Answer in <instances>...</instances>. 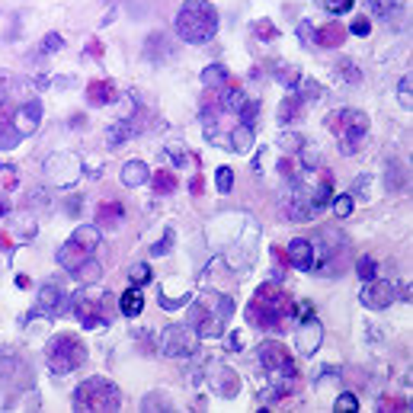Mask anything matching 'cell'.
I'll return each mask as SVG.
<instances>
[{"instance_id":"cell-1","label":"cell","mask_w":413,"mask_h":413,"mask_svg":"<svg viewBox=\"0 0 413 413\" xmlns=\"http://www.w3.org/2000/svg\"><path fill=\"white\" fill-rule=\"evenodd\" d=\"M291 308H289V295L282 291V282H263L257 289V295L247 304V323L257 330H279L289 321Z\"/></svg>"},{"instance_id":"cell-2","label":"cell","mask_w":413,"mask_h":413,"mask_svg":"<svg viewBox=\"0 0 413 413\" xmlns=\"http://www.w3.org/2000/svg\"><path fill=\"white\" fill-rule=\"evenodd\" d=\"M218 33V10L208 0H189L176 14V36L189 45H205Z\"/></svg>"},{"instance_id":"cell-3","label":"cell","mask_w":413,"mask_h":413,"mask_svg":"<svg viewBox=\"0 0 413 413\" xmlns=\"http://www.w3.org/2000/svg\"><path fill=\"white\" fill-rule=\"evenodd\" d=\"M231 314H234L231 295H225V291H205L202 301L189 311V327L199 333V340H212V336L225 333Z\"/></svg>"},{"instance_id":"cell-4","label":"cell","mask_w":413,"mask_h":413,"mask_svg":"<svg viewBox=\"0 0 413 413\" xmlns=\"http://www.w3.org/2000/svg\"><path fill=\"white\" fill-rule=\"evenodd\" d=\"M100 240H103V231L97 225H84L68 237V244H61L58 250V266L71 276H77L87 263L93 259V253L100 250Z\"/></svg>"},{"instance_id":"cell-5","label":"cell","mask_w":413,"mask_h":413,"mask_svg":"<svg viewBox=\"0 0 413 413\" xmlns=\"http://www.w3.org/2000/svg\"><path fill=\"white\" fill-rule=\"evenodd\" d=\"M311 247H314V266L311 269H317L321 276H343L349 269L353 247L340 231H323Z\"/></svg>"},{"instance_id":"cell-6","label":"cell","mask_w":413,"mask_h":413,"mask_svg":"<svg viewBox=\"0 0 413 413\" xmlns=\"http://www.w3.org/2000/svg\"><path fill=\"white\" fill-rule=\"evenodd\" d=\"M330 135H336V144H340V154L353 157L359 151L362 138L368 135V116L359 109H336L323 119Z\"/></svg>"},{"instance_id":"cell-7","label":"cell","mask_w":413,"mask_h":413,"mask_svg":"<svg viewBox=\"0 0 413 413\" xmlns=\"http://www.w3.org/2000/svg\"><path fill=\"white\" fill-rule=\"evenodd\" d=\"M257 359H259V365L269 372V385L276 387L279 394H289L291 381H295V375H298L289 349H285L279 340H266V343L257 346Z\"/></svg>"},{"instance_id":"cell-8","label":"cell","mask_w":413,"mask_h":413,"mask_svg":"<svg viewBox=\"0 0 413 413\" xmlns=\"http://www.w3.org/2000/svg\"><path fill=\"white\" fill-rule=\"evenodd\" d=\"M119 404H122V394H119V387L112 385L109 378H103V375L87 378L84 385L74 391V410H84V413L119 410Z\"/></svg>"},{"instance_id":"cell-9","label":"cell","mask_w":413,"mask_h":413,"mask_svg":"<svg viewBox=\"0 0 413 413\" xmlns=\"http://www.w3.org/2000/svg\"><path fill=\"white\" fill-rule=\"evenodd\" d=\"M84 362H87V349L74 333H58V336L48 340L45 365H48L52 375H71L74 368L84 365Z\"/></svg>"},{"instance_id":"cell-10","label":"cell","mask_w":413,"mask_h":413,"mask_svg":"<svg viewBox=\"0 0 413 413\" xmlns=\"http://www.w3.org/2000/svg\"><path fill=\"white\" fill-rule=\"evenodd\" d=\"M74 304V314L80 317V323H84L87 330H97V327H106L109 323V317H106V308H109V295L100 289H84L77 291V295L71 298Z\"/></svg>"},{"instance_id":"cell-11","label":"cell","mask_w":413,"mask_h":413,"mask_svg":"<svg viewBox=\"0 0 413 413\" xmlns=\"http://www.w3.org/2000/svg\"><path fill=\"white\" fill-rule=\"evenodd\" d=\"M195 349H199V333H193L189 327L170 323V327L163 330V353H167L170 359H189V355H195Z\"/></svg>"},{"instance_id":"cell-12","label":"cell","mask_w":413,"mask_h":413,"mask_svg":"<svg viewBox=\"0 0 413 413\" xmlns=\"http://www.w3.org/2000/svg\"><path fill=\"white\" fill-rule=\"evenodd\" d=\"M80 173H84V167H80L77 154H52L45 161V176L55 186H71L74 180H80Z\"/></svg>"},{"instance_id":"cell-13","label":"cell","mask_w":413,"mask_h":413,"mask_svg":"<svg viewBox=\"0 0 413 413\" xmlns=\"http://www.w3.org/2000/svg\"><path fill=\"white\" fill-rule=\"evenodd\" d=\"M359 301L365 304V308H372V311H385L387 304L397 301V282H381L378 276L368 279V282L362 285V291H359Z\"/></svg>"},{"instance_id":"cell-14","label":"cell","mask_w":413,"mask_h":413,"mask_svg":"<svg viewBox=\"0 0 413 413\" xmlns=\"http://www.w3.org/2000/svg\"><path fill=\"white\" fill-rule=\"evenodd\" d=\"M205 378H208V385H212V391L218 394V397H234V394L240 391V378H237V372H234L231 365H225V362H218V359L208 362Z\"/></svg>"},{"instance_id":"cell-15","label":"cell","mask_w":413,"mask_h":413,"mask_svg":"<svg viewBox=\"0 0 413 413\" xmlns=\"http://www.w3.org/2000/svg\"><path fill=\"white\" fill-rule=\"evenodd\" d=\"M65 308H68V298H65V291H61V285L55 282V279L48 285H42V289H39V301H36V314L58 317Z\"/></svg>"},{"instance_id":"cell-16","label":"cell","mask_w":413,"mask_h":413,"mask_svg":"<svg viewBox=\"0 0 413 413\" xmlns=\"http://www.w3.org/2000/svg\"><path fill=\"white\" fill-rule=\"evenodd\" d=\"M321 343H323V327H321V321H314V317H304L301 327H298V333H295L298 353H301V355H314Z\"/></svg>"},{"instance_id":"cell-17","label":"cell","mask_w":413,"mask_h":413,"mask_svg":"<svg viewBox=\"0 0 413 413\" xmlns=\"http://www.w3.org/2000/svg\"><path fill=\"white\" fill-rule=\"evenodd\" d=\"M189 298H193V285L183 282V279H167V282H161V304L167 311L183 308Z\"/></svg>"},{"instance_id":"cell-18","label":"cell","mask_w":413,"mask_h":413,"mask_svg":"<svg viewBox=\"0 0 413 413\" xmlns=\"http://www.w3.org/2000/svg\"><path fill=\"white\" fill-rule=\"evenodd\" d=\"M42 122V103L39 100H26L20 109L14 112V125L20 129V135H33Z\"/></svg>"},{"instance_id":"cell-19","label":"cell","mask_w":413,"mask_h":413,"mask_svg":"<svg viewBox=\"0 0 413 413\" xmlns=\"http://www.w3.org/2000/svg\"><path fill=\"white\" fill-rule=\"evenodd\" d=\"M285 259H289V266L308 272L311 266H314V247H311V240L308 237H295L289 244V250H285Z\"/></svg>"},{"instance_id":"cell-20","label":"cell","mask_w":413,"mask_h":413,"mask_svg":"<svg viewBox=\"0 0 413 413\" xmlns=\"http://www.w3.org/2000/svg\"><path fill=\"white\" fill-rule=\"evenodd\" d=\"M253 141H257V132H253V125H244V122H237L231 129V135H227V148L234 154H247L253 148Z\"/></svg>"},{"instance_id":"cell-21","label":"cell","mask_w":413,"mask_h":413,"mask_svg":"<svg viewBox=\"0 0 413 413\" xmlns=\"http://www.w3.org/2000/svg\"><path fill=\"white\" fill-rule=\"evenodd\" d=\"M122 221H125V205H122V202H106V205H100L97 227H103V231H116Z\"/></svg>"},{"instance_id":"cell-22","label":"cell","mask_w":413,"mask_h":413,"mask_svg":"<svg viewBox=\"0 0 413 413\" xmlns=\"http://www.w3.org/2000/svg\"><path fill=\"white\" fill-rule=\"evenodd\" d=\"M285 215H289L291 221H311L314 218V205H311V199H308V189L304 193H295L289 199V205H285Z\"/></svg>"},{"instance_id":"cell-23","label":"cell","mask_w":413,"mask_h":413,"mask_svg":"<svg viewBox=\"0 0 413 413\" xmlns=\"http://www.w3.org/2000/svg\"><path fill=\"white\" fill-rule=\"evenodd\" d=\"M87 103L90 106H112L116 103V87H112V80H93V84L87 87Z\"/></svg>"},{"instance_id":"cell-24","label":"cell","mask_w":413,"mask_h":413,"mask_svg":"<svg viewBox=\"0 0 413 413\" xmlns=\"http://www.w3.org/2000/svg\"><path fill=\"white\" fill-rule=\"evenodd\" d=\"M311 205H314V212H321V208L330 205V199H333V173H327V170H321V183H317L314 193H308Z\"/></svg>"},{"instance_id":"cell-25","label":"cell","mask_w":413,"mask_h":413,"mask_svg":"<svg viewBox=\"0 0 413 413\" xmlns=\"http://www.w3.org/2000/svg\"><path fill=\"white\" fill-rule=\"evenodd\" d=\"M343 39H346V29L340 23H330V26H317L314 29V42L321 48H340Z\"/></svg>"},{"instance_id":"cell-26","label":"cell","mask_w":413,"mask_h":413,"mask_svg":"<svg viewBox=\"0 0 413 413\" xmlns=\"http://www.w3.org/2000/svg\"><path fill=\"white\" fill-rule=\"evenodd\" d=\"M148 180H151V167L144 161H129L122 167V183H125V186L135 189V186H144Z\"/></svg>"},{"instance_id":"cell-27","label":"cell","mask_w":413,"mask_h":413,"mask_svg":"<svg viewBox=\"0 0 413 413\" xmlns=\"http://www.w3.org/2000/svg\"><path fill=\"white\" fill-rule=\"evenodd\" d=\"M144 308V295H141V285H132L129 291H125L122 298H119V311H122L125 317H138Z\"/></svg>"},{"instance_id":"cell-28","label":"cell","mask_w":413,"mask_h":413,"mask_svg":"<svg viewBox=\"0 0 413 413\" xmlns=\"http://www.w3.org/2000/svg\"><path fill=\"white\" fill-rule=\"evenodd\" d=\"M202 84H205L208 90H225V87H231V74H227L221 65H212V68L202 71Z\"/></svg>"},{"instance_id":"cell-29","label":"cell","mask_w":413,"mask_h":413,"mask_svg":"<svg viewBox=\"0 0 413 413\" xmlns=\"http://www.w3.org/2000/svg\"><path fill=\"white\" fill-rule=\"evenodd\" d=\"M301 109H304V103L295 97V93H291V97H285L282 103H279V125H291V122H298Z\"/></svg>"},{"instance_id":"cell-30","label":"cell","mask_w":413,"mask_h":413,"mask_svg":"<svg viewBox=\"0 0 413 413\" xmlns=\"http://www.w3.org/2000/svg\"><path fill=\"white\" fill-rule=\"evenodd\" d=\"M365 7L381 20H394L404 10V0H365Z\"/></svg>"},{"instance_id":"cell-31","label":"cell","mask_w":413,"mask_h":413,"mask_svg":"<svg viewBox=\"0 0 413 413\" xmlns=\"http://www.w3.org/2000/svg\"><path fill=\"white\" fill-rule=\"evenodd\" d=\"M321 93H323V87L317 84L314 77H298V84H295V97L301 100V103H314V100H321Z\"/></svg>"},{"instance_id":"cell-32","label":"cell","mask_w":413,"mask_h":413,"mask_svg":"<svg viewBox=\"0 0 413 413\" xmlns=\"http://www.w3.org/2000/svg\"><path fill=\"white\" fill-rule=\"evenodd\" d=\"M10 234H14L16 240H33L36 237V221H33V215H16V218L10 221Z\"/></svg>"},{"instance_id":"cell-33","label":"cell","mask_w":413,"mask_h":413,"mask_svg":"<svg viewBox=\"0 0 413 413\" xmlns=\"http://www.w3.org/2000/svg\"><path fill=\"white\" fill-rule=\"evenodd\" d=\"M148 183L154 186V193H157V195H170L176 186H180V180H176V176L170 173V170H154V176H151Z\"/></svg>"},{"instance_id":"cell-34","label":"cell","mask_w":413,"mask_h":413,"mask_svg":"<svg viewBox=\"0 0 413 413\" xmlns=\"http://www.w3.org/2000/svg\"><path fill=\"white\" fill-rule=\"evenodd\" d=\"M132 138V122H125V119H119V122H112L109 129H106V144L109 148H119L122 141H129Z\"/></svg>"},{"instance_id":"cell-35","label":"cell","mask_w":413,"mask_h":413,"mask_svg":"<svg viewBox=\"0 0 413 413\" xmlns=\"http://www.w3.org/2000/svg\"><path fill=\"white\" fill-rule=\"evenodd\" d=\"M20 141H23V135L14 122H0V151H14Z\"/></svg>"},{"instance_id":"cell-36","label":"cell","mask_w":413,"mask_h":413,"mask_svg":"<svg viewBox=\"0 0 413 413\" xmlns=\"http://www.w3.org/2000/svg\"><path fill=\"white\" fill-rule=\"evenodd\" d=\"M144 55H148V58H170V42L163 39L161 33H154L148 39V45H144Z\"/></svg>"},{"instance_id":"cell-37","label":"cell","mask_w":413,"mask_h":413,"mask_svg":"<svg viewBox=\"0 0 413 413\" xmlns=\"http://www.w3.org/2000/svg\"><path fill=\"white\" fill-rule=\"evenodd\" d=\"M385 180H387V189H400V186H404V180H407V167L391 157V161H387V176H385Z\"/></svg>"},{"instance_id":"cell-38","label":"cell","mask_w":413,"mask_h":413,"mask_svg":"<svg viewBox=\"0 0 413 413\" xmlns=\"http://www.w3.org/2000/svg\"><path fill=\"white\" fill-rule=\"evenodd\" d=\"M279 148H282V154H298L304 148V138L298 132H285V135H279Z\"/></svg>"},{"instance_id":"cell-39","label":"cell","mask_w":413,"mask_h":413,"mask_svg":"<svg viewBox=\"0 0 413 413\" xmlns=\"http://www.w3.org/2000/svg\"><path fill=\"white\" fill-rule=\"evenodd\" d=\"M65 48V39H61L58 33H48V36H42V42L36 45V52L39 55H55V52H61Z\"/></svg>"},{"instance_id":"cell-40","label":"cell","mask_w":413,"mask_h":413,"mask_svg":"<svg viewBox=\"0 0 413 413\" xmlns=\"http://www.w3.org/2000/svg\"><path fill=\"white\" fill-rule=\"evenodd\" d=\"M237 116H240V122H244V125H253L259 119V103H257V100H244V103L237 106Z\"/></svg>"},{"instance_id":"cell-41","label":"cell","mask_w":413,"mask_h":413,"mask_svg":"<svg viewBox=\"0 0 413 413\" xmlns=\"http://www.w3.org/2000/svg\"><path fill=\"white\" fill-rule=\"evenodd\" d=\"M355 272H359V282H368V279L378 276V263H375V257H359Z\"/></svg>"},{"instance_id":"cell-42","label":"cell","mask_w":413,"mask_h":413,"mask_svg":"<svg viewBox=\"0 0 413 413\" xmlns=\"http://www.w3.org/2000/svg\"><path fill=\"white\" fill-rule=\"evenodd\" d=\"M141 407H144V410H154V407H157V410H173L170 397H167V394H161V391H157V394H148V397L141 400Z\"/></svg>"},{"instance_id":"cell-43","label":"cell","mask_w":413,"mask_h":413,"mask_svg":"<svg viewBox=\"0 0 413 413\" xmlns=\"http://www.w3.org/2000/svg\"><path fill=\"white\" fill-rule=\"evenodd\" d=\"M333 212H336V218H349V215L355 212V199H353V195H336Z\"/></svg>"},{"instance_id":"cell-44","label":"cell","mask_w":413,"mask_h":413,"mask_svg":"<svg viewBox=\"0 0 413 413\" xmlns=\"http://www.w3.org/2000/svg\"><path fill=\"white\" fill-rule=\"evenodd\" d=\"M129 279H132L135 285H148V282H151V266H148V263H135V266L129 269Z\"/></svg>"},{"instance_id":"cell-45","label":"cell","mask_w":413,"mask_h":413,"mask_svg":"<svg viewBox=\"0 0 413 413\" xmlns=\"http://www.w3.org/2000/svg\"><path fill=\"white\" fill-rule=\"evenodd\" d=\"M0 183H4V189H16V183H20V173H16V167H10V163H0Z\"/></svg>"},{"instance_id":"cell-46","label":"cell","mask_w":413,"mask_h":413,"mask_svg":"<svg viewBox=\"0 0 413 413\" xmlns=\"http://www.w3.org/2000/svg\"><path fill=\"white\" fill-rule=\"evenodd\" d=\"M397 100H400V106H404V109H410V106H413V84H410V77H400Z\"/></svg>"},{"instance_id":"cell-47","label":"cell","mask_w":413,"mask_h":413,"mask_svg":"<svg viewBox=\"0 0 413 413\" xmlns=\"http://www.w3.org/2000/svg\"><path fill=\"white\" fill-rule=\"evenodd\" d=\"M215 183H218V193H231V189H234L231 167H218V173H215Z\"/></svg>"},{"instance_id":"cell-48","label":"cell","mask_w":413,"mask_h":413,"mask_svg":"<svg viewBox=\"0 0 413 413\" xmlns=\"http://www.w3.org/2000/svg\"><path fill=\"white\" fill-rule=\"evenodd\" d=\"M167 151H170V161H173L176 167H186V163H189V151L183 148V144L170 141V144H167Z\"/></svg>"},{"instance_id":"cell-49","label":"cell","mask_w":413,"mask_h":413,"mask_svg":"<svg viewBox=\"0 0 413 413\" xmlns=\"http://www.w3.org/2000/svg\"><path fill=\"white\" fill-rule=\"evenodd\" d=\"M253 33H257V39H263V42H272V39H276V36H279V29L272 26L269 20H259V23H257V29H253Z\"/></svg>"},{"instance_id":"cell-50","label":"cell","mask_w":413,"mask_h":413,"mask_svg":"<svg viewBox=\"0 0 413 413\" xmlns=\"http://www.w3.org/2000/svg\"><path fill=\"white\" fill-rule=\"evenodd\" d=\"M170 247H173V231H170V227H167V231H163V237L157 240L154 247H151V257H163V253H167Z\"/></svg>"},{"instance_id":"cell-51","label":"cell","mask_w":413,"mask_h":413,"mask_svg":"<svg viewBox=\"0 0 413 413\" xmlns=\"http://www.w3.org/2000/svg\"><path fill=\"white\" fill-rule=\"evenodd\" d=\"M298 77H301V74L295 71V68H282V71H279V84H285L289 87V90H295V84H298Z\"/></svg>"},{"instance_id":"cell-52","label":"cell","mask_w":413,"mask_h":413,"mask_svg":"<svg viewBox=\"0 0 413 413\" xmlns=\"http://www.w3.org/2000/svg\"><path fill=\"white\" fill-rule=\"evenodd\" d=\"M353 4H355V0H327V10L333 16H340V14H349V10H353Z\"/></svg>"},{"instance_id":"cell-53","label":"cell","mask_w":413,"mask_h":413,"mask_svg":"<svg viewBox=\"0 0 413 413\" xmlns=\"http://www.w3.org/2000/svg\"><path fill=\"white\" fill-rule=\"evenodd\" d=\"M349 33H353V36H368V33H372V23H368L365 16H355V20L349 23Z\"/></svg>"},{"instance_id":"cell-54","label":"cell","mask_w":413,"mask_h":413,"mask_svg":"<svg viewBox=\"0 0 413 413\" xmlns=\"http://www.w3.org/2000/svg\"><path fill=\"white\" fill-rule=\"evenodd\" d=\"M336 410H359V397L355 394H340L336 397Z\"/></svg>"},{"instance_id":"cell-55","label":"cell","mask_w":413,"mask_h":413,"mask_svg":"<svg viewBox=\"0 0 413 413\" xmlns=\"http://www.w3.org/2000/svg\"><path fill=\"white\" fill-rule=\"evenodd\" d=\"M340 74H346V84H359V80H362V71H359V68H353L349 61H343V65H340Z\"/></svg>"},{"instance_id":"cell-56","label":"cell","mask_w":413,"mask_h":413,"mask_svg":"<svg viewBox=\"0 0 413 413\" xmlns=\"http://www.w3.org/2000/svg\"><path fill=\"white\" fill-rule=\"evenodd\" d=\"M298 39H301V42H314V26H311V23H301V26H298Z\"/></svg>"},{"instance_id":"cell-57","label":"cell","mask_w":413,"mask_h":413,"mask_svg":"<svg viewBox=\"0 0 413 413\" xmlns=\"http://www.w3.org/2000/svg\"><path fill=\"white\" fill-rule=\"evenodd\" d=\"M295 314H298V321H304V317H314V304H311V301H301V304L295 308Z\"/></svg>"},{"instance_id":"cell-58","label":"cell","mask_w":413,"mask_h":413,"mask_svg":"<svg viewBox=\"0 0 413 413\" xmlns=\"http://www.w3.org/2000/svg\"><path fill=\"white\" fill-rule=\"evenodd\" d=\"M365 189H368V176H365V173L355 176V183H353V195H365Z\"/></svg>"},{"instance_id":"cell-59","label":"cell","mask_w":413,"mask_h":413,"mask_svg":"<svg viewBox=\"0 0 413 413\" xmlns=\"http://www.w3.org/2000/svg\"><path fill=\"white\" fill-rule=\"evenodd\" d=\"M87 55H90V58H103V45H100L97 39H90L87 42Z\"/></svg>"},{"instance_id":"cell-60","label":"cell","mask_w":413,"mask_h":413,"mask_svg":"<svg viewBox=\"0 0 413 413\" xmlns=\"http://www.w3.org/2000/svg\"><path fill=\"white\" fill-rule=\"evenodd\" d=\"M7 77L10 74H0V109H4V100H7Z\"/></svg>"},{"instance_id":"cell-61","label":"cell","mask_w":413,"mask_h":413,"mask_svg":"<svg viewBox=\"0 0 413 413\" xmlns=\"http://www.w3.org/2000/svg\"><path fill=\"white\" fill-rule=\"evenodd\" d=\"M4 215H10V202L7 199H0V218H4Z\"/></svg>"},{"instance_id":"cell-62","label":"cell","mask_w":413,"mask_h":413,"mask_svg":"<svg viewBox=\"0 0 413 413\" xmlns=\"http://www.w3.org/2000/svg\"><path fill=\"white\" fill-rule=\"evenodd\" d=\"M193 193H195V195L202 193V176H195V180H193Z\"/></svg>"},{"instance_id":"cell-63","label":"cell","mask_w":413,"mask_h":413,"mask_svg":"<svg viewBox=\"0 0 413 413\" xmlns=\"http://www.w3.org/2000/svg\"><path fill=\"white\" fill-rule=\"evenodd\" d=\"M16 285H20V289H29V276H16Z\"/></svg>"}]
</instances>
